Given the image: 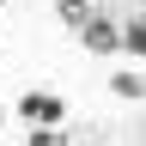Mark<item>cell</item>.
<instances>
[{
    "instance_id": "cell-1",
    "label": "cell",
    "mask_w": 146,
    "mask_h": 146,
    "mask_svg": "<svg viewBox=\"0 0 146 146\" xmlns=\"http://www.w3.org/2000/svg\"><path fill=\"white\" fill-rule=\"evenodd\" d=\"M79 36H85V49H98V55H110V49L128 43V31L110 25V18H79Z\"/></svg>"
},
{
    "instance_id": "cell-2",
    "label": "cell",
    "mask_w": 146,
    "mask_h": 146,
    "mask_svg": "<svg viewBox=\"0 0 146 146\" xmlns=\"http://www.w3.org/2000/svg\"><path fill=\"white\" fill-rule=\"evenodd\" d=\"M18 116H31V122H43V128H55V122L67 116V104H61V98H49V91H31V98L18 104Z\"/></svg>"
},
{
    "instance_id": "cell-3",
    "label": "cell",
    "mask_w": 146,
    "mask_h": 146,
    "mask_svg": "<svg viewBox=\"0 0 146 146\" xmlns=\"http://www.w3.org/2000/svg\"><path fill=\"white\" fill-rule=\"evenodd\" d=\"M116 91H122V98H140L146 79H140V73H116Z\"/></svg>"
}]
</instances>
